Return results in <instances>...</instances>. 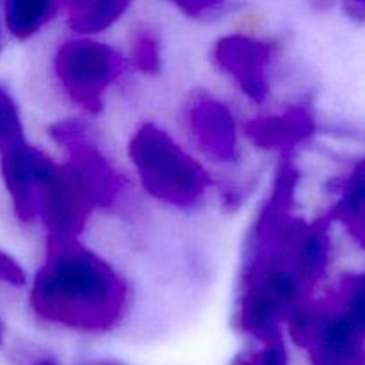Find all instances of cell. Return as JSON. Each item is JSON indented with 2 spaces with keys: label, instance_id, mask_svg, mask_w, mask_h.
<instances>
[{
  "label": "cell",
  "instance_id": "cell-2",
  "mask_svg": "<svg viewBox=\"0 0 365 365\" xmlns=\"http://www.w3.org/2000/svg\"><path fill=\"white\" fill-rule=\"evenodd\" d=\"M132 157L143 184L157 198L189 205L205 191L209 180L202 168L157 128L139 132L132 143Z\"/></svg>",
  "mask_w": 365,
  "mask_h": 365
},
{
  "label": "cell",
  "instance_id": "cell-7",
  "mask_svg": "<svg viewBox=\"0 0 365 365\" xmlns=\"http://www.w3.org/2000/svg\"><path fill=\"white\" fill-rule=\"evenodd\" d=\"M6 24L16 38H29L52 16L53 0H6Z\"/></svg>",
  "mask_w": 365,
  "mask_h": 365
},
{
  "label": "cell",
  "instance_id": "cell-6",
  "mask_svg": "<svg viewBox=\"0 0 365 365\" xmlns=\"http://www.w3.org/2000/svg\"><path fill=\"white\" fill-rule=\"evenodd\" d=\"M192 127L198 141L214 159L227 160L235 152V130L230 114L221 103L203 100L192 110Z\"/></svg>",
  "mask_w": 365,
  "mask_h": 365
},
{
  "label": "cell",
  "instance_id": "cell-9",
  "mask_svg": "<svg viewBox=\"0 0 365 365\" xmlns=\"http://www.w3.org/2000/svg\"><path fill=\"white\" fill-rule=\"evenodd\" d=\"M307 125L309 123L299 114H287L259 123L253 128V135L257 141H262L266 146H280L305 134Z\"/></svg>",
  "mask_w": 365,
  "mask_h": 365
},
{
  "label": "cell",
  "instance_id": "cell-12",
  "mask_svg": "<svg viewBox=\"0 0 365 365\" xmlns=\"http://www.w3.org/2000/svg\"><path fill=\"white\" fill-rule=\"evenodd\" d=\"M0 278L11 282V284H21L24 282V273H21L20 267L4 253H0Z\"/></svg>",
  "mask_w": 365,
  "mask_h": 365
},
{
  "label": "cell",
  "instance_id": "cell-3",
  "mask_svg": "<svg viewBox=\"0 0 365 365\" xmlns=\"http://www.w3.org/2000/svg\"><path fill=\"white\" fill-rule=\"evenodd\" d=\"M118 68L116 56L91 39L66 43L57 56L61 82L84 106H95L96 98L118 73Z\"/></svg>",
  "mask_w": 365,
  "mask_h": 365
},
{
  "label": "cell",
  "instance_id": "cell-10",
  "mask_svg": "<svg viewBox=\"0 0 365 365\" xmlns=\"http://www.w3.org/2000/svg\"><path fill=\"white\" fill-rule=\"evenodd\" d=\"M24 141L21 123L13 98L0 88V150Z\"/></svg>",
  "mask_w": 365,
  "mask_h": 365
},
{
  "label": "cell",
  "instance_id": "cell-11",
  "mask_svg": "<svg viewBox=\"0 0 365 365\" xmlns=\"http://www.w3.org/2000/svg\"><path fill=\"white\" fill-rule=\"evenodd\" d=\"M346 316L351 319V323L355 324L356 330L360 334L365 335V289L359 287L349 298V305H348V312Z\"/></svg>",
  "mask_w": 365,
  "mask_h": 365
},
{
  "label": "cell",
  "instance_id": "cell-1",
  "mask_svg": "<svg viewBox=\"0 0 365 365\" xmlns=\"http://www.w3.org/2000/svg\"><path fill=\"white\" fill-rule=\"evenodd\" d=\"M123 284L71 237H56L48 262L38 274L32 302L41 316L77 327L110 323L123 302Z\"/></svg>",
  "mask_w": 365,
  "mask_h": 365
},
{
  "label": "cell",
  "instance_id": "cell-8",
  "mask_svg": "<svg viewBox=\"0 0 365 365\" xmlns=\"http://www.w3.org/2000/svg\"><path fill=\"white\" fill-rule=\"evenodd\" d=\"M71 9V21L86 32L109 27L125 11L130 0H68Z\"/></svg>",
  "mask_w": 365,
  "mask_h": 365
},
{
  "label": "cell",
  "instance_id": "cell-4",
  "mask_svg": "<svg viewBox=\"0 0 365 365\" xmlns=\"http://www.w3.org/2000/svg\"><path fill=\"white\" fill-rule=\"evenodd\" d=\"M50 163L24 141L2 150V173L14 209L24 220L38 214L39 185Z\"/></svg>",
  "mask_w": 365,
  "mask_h": 365
},
{
  "label": "cell",
  "instance_id": "cell-5",
  "mask_svg": "<svg viewBox=\"0 0 365 365\" xmlns=\"http://www.w3.org/2000/svg\"><path fill=\"white\" fill-rule=\"evenodd\" d=\"M223 66L235 75L239 84L252 98H262L266 93L264 68L267 61V50L262 43L248 38H232L220 45L217 50Z\"/></svg>",
  "mask_w": 365,
  "mask_h": 365
},
{
  "label": "cell",
  "instance_id": "cell-14",
  "mask_svg": "<svg viewBox=\"0 0 365 365\" xmlns=\"http://www.w3.org/2000/svg\"><path fill=\"white\" fill-rule=\"evenodd\" d=\"M360 287H362V289H365V277L362 278V282H360Z\"/></svg>",
  "mask_w": 365,
  "mask_h": 365
},
{
  "label": "cell",
  "instance_id": "cell-13",
  "mask_svg": "<svg viewBox=\"0 0 365 365\" xmlns=\"http://www.w3.org/2000/svg\"><path fill=\"white\" fill-rule=\"evenodd\" d=\"M178 7H182L187 13H203L207 9H212V7L220 6L221 0H173Z\"/></svg>",
  "mask_w": 365,
  "mask_h": 365
}]
</instances>
